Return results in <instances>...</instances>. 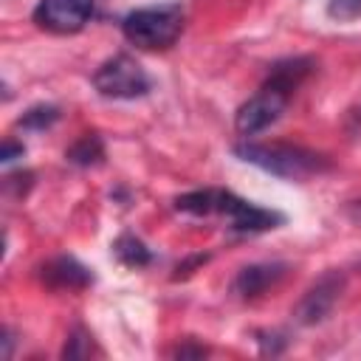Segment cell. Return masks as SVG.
Listing matches in <instances>:
<instances>
[{"instance_id": "14", "label": "cell", "mask_w": 361, "mask_h": 361, "mask_svg": "<svg viewBox=\"0 0 361 361\" xmlns=\"http://www.w3.org/2000/svg\"><path fill=\"white\" fill-rule=\"evenodd\" d=\"M87 353H90V336H87L85 327H76L71 333V338L65 341V347H62V358H82Z\"/></svg>"}, {"instance_id": "6", "label": "cell", "mask_w": 361, "mask_h": 361, "mask_svg": "<svg viewBox=\"0 0 361 361\" xmlns=\"http://www.w3.org/2000/svg\"><path fill=\"white\" fill-rule=\"evenodd\" d=\"M288 102H290V93H285V90H279V87L262 82L259 90H257L248 102H243V104L237 107V116H234L237 133H240L243 138H248V135H257V133L268 130L274 121H279V116L285 113Z\"/></svg>"}, {"instance_id": "21", "label": "cell", "mask_w": 361, "mask_h": 361, "mask_svg": "<svg viewBox=\"0 0 361 361\" xmlns=\"http://www.w3.org/2000/svg\"><path fill=\"white\" fill-rule=\"evenodd\" d=\"M11 344H14V338H11V330L6 327L3 330V358H11Z\"/></svg>"}, {"instance_id": "3", "label": "cell", "mask_w": 361, "mask_h": 361, "mask_svg": "<svg viewBox=\"0 0 361 361\" xmlns=\"http://www.w3.org/2000/svg\"><path fill=\"white\" fill-rule=\"evenodd\" d=\"M93 87L99 96L113 99V102H130V99H141L152 90V79L149 73L127 54H116L110 59H104L96 71H93Z\"/></svg>"}, {"instance_id": "12", "label": "cell", "mask_w": 361, "mask_h": 361, "mask_svg": "<svg viewBox=\"0 0 361 361\" xmlns=\"http://www.w3.org/2000/svg\"><path fill=\"white\" fill-rule=\"evenodd\" d=\"M59 107L56 104H34V107H28L20 118H17V127L20 130H28V133H42V130H48V127H54L56 121H59Z\"/></svg>"}, {"instance_id": "18", "label": "cell", "mask_w": 361, "mask_h": 361, "mask_svg": "<svg viewBox=\"0 0 361 361\" xmlns=\"http://www.w3.org/2000/svg\"><path fill=\"white\" fill-rule=\"evenodd\" d=\"M203 355H209V350H206L203 344H192V341L178 344V347L172 350V358H203Z\"/></svg>"}, {"instance_id": "4", "label": "cell", "mask_w": 361, "mask_h": 361, "mask_svg": "<svg viewBox=\"0 0 361 361\" xmlns=\"http://www.w3.org/2000/svg\"><path fill=\"white\" fill-rule=\"evenodd\" d=\"M344 288H347V274H344L341 268H327L316 282H310V288H307V290L302 293V299L296 302V307H293V322L302 324V327H316V324H322V322L333 313V307H336V302L341 299Z\"/></svg>"}, {"instance_id": "20", "label": "cell", "mask_w": 361, "mask_h": 361, "mask_svg": "<svg viewBox=\"0 0 361 361\" xmlns=\"http://www.w3.org/2000/svg\"><path fill=\"white\" fill-rule=\"evenodd\" d=\"M347 214H350V220H353V223H358V226H361V197H358V200H353V203L347 206Z\"/></svg>"}, {"instance_id": "16", "label": "cell", "mask_w": 361, "mask_h": 361, "mask_svg": "<svg viewBox=\"0 0 361 361\" xmlns=\"http://www.w3.org/2000/svg\"><path fill=\"white\" fill-rule=\"evenodd\" d=\"M31 183H34V175H31V172H14V175H8V178L3 180L6 192H14L17 197H23V195L31 189Z\"/></svg>"}, {"instance_id": "13", "label": "cell", "mask_w": 361, "mask_h": 361, "mask_svg": "<svg viewBox=\"0 0 361 361\" xmlns=\"http://www.w3.org/2000/svg\"><path fill=\"white\" fill-rule=\"evenodd\" d=\"M327 17L336 23H353L361 17V0H327Z\"/></svg>"}, {"instance_id": "10", "label": "cell", "mask_w": 361, "mask_h": 361, "mask_svg": "<svg viewBox=\"0 0 361 361\" xmlns=\"http://www.w3.org/2000/svg\"><path fill=\"white\" fill-rule=\"evenodd\" d=\"M65 161L73 164V166H82V169L99 166L104 161V141H102V135L99 133H85L73 147H68Z\"/></svg>"}, {"instance_id": "7", "label": "cell", "mask_w": 361, "mask_h": 361, "mask_svg": "<svg viewBox=\"0 0 361 361\" xmlns=\"http://www.w3.org/2000/svg\"><path fill=\"white\" fill-rule=\"evenodd\" d=\"M93 14V0H39L34 8V23L51 34H76L87 25Z\"/></svg>"}, {"instance_id": "8", "label": "cell", "mask_w": 361, "mask_h": 361, "mask_svg": "<svg viewBox=\"0 0 361 361\" xmlns=\"http://www.w3.org/2000/svg\"><path fill=\"white\" fill-rule=\"evenodd\" d=\"M39 279L51 290H85L93 285V271L71 254H59L39 265Z\"/></svg>"}, {"instance_id": "17", "label": "cell", "mask_w": 361, "mask_h": 361, "mask_svg": "<svg viewBox=\"0 0 361 361\" xmlns=\"http://www.w3.org/2000/svg\"><path fill=\"white\" fill-rule=\"evenodd\" d=\"M203 262H209V254H192V257H186L183 262H178V265H175L172 279H186V276H192Z\"/></svg>"}, {"instance_id": "15", "label": "cell", "mask_w": 361, "mask_h": 361, "mask_svg": "<svg viewBox=\"0 0 361 361\" xmlns=\"http://www.w3.org/2000/svg\"><path fill=\"white\" fill-rule=\"evenodd\" d=\"M257 341H259V350L262 353H271V355H276V353H282L288 347V336L279 333V330H259L257 333Z\"/></svg>"}, {"instance_id": "2", "label": "cell", "mask_w": 361, "mask_h": 361, "mask_svg": "<svg viewBox=\"0 0 361 361\" xmlns=\"http://www.w3.org/2000/svg\"><path fill=\"white\" fill-rule=\"evenodd\" d=\"M183 31V6L180 3H161L135 8L121 20V34L130 45L144 51L169 48Z\"/></svg>"}, {"instance_id": "11", "label": "cell", "mask_w": 361, "mask_h": 361, "mask_svg": "<svg viewBox=\"0 0 361 361\" xmlns=\"http://www.w3.org/2000/svg\"><path fill=\"white\" fill-rule=\"evenodd\" d=\"M113 257L121 262V265H127V268H144V265H149L155 257H152V251H149V245L141 240V237H135V234H121V237H116V243H113Z\"/></svg>"}, {"instance_id": "19", "label": "cell", "mask_w": 361, "mask_h": 361, "mask_svg": "<svg viewBox=\"0 0 361 361\" xmlns=\"http://www.w3.org/2000/svg\"><path fill=\"white\" fill-rule=\"evenodd\" d=\"M23 152H25V147H23V144H17L14 138H6V141H3V152H0V161H3V164H11V161L23 158Z\"/></svg>"}, {"instance_id": "5", "label": "cell", "mask_w": 361, "mask_h": 361, "mask_svg": "<svg viewBox=\"0 0 361 361\" xmlns=\"http://www.w3.org/2000/svg\"><path fill=\"white\" fill-rule=\"evenodd\" d=\"M220 217H226L228 228L237 231V234H262V231H271V228H279L285 223V214H279L276 209H265V206H257L228 189H220L217 195V212Z\"/></svg>"}, {"instance_id": "9", "label": "cell", "mask_w": 361, "mask_h": 361, "mask_svg": "<svg viewBox=\"0 0 361 361\" xmlns=\"http://www.w3.org/2000/svg\"><path fill=\"white\" fill-rule=\"evenodd\" d=\"M285 274H288L285 262H254V265H245V268L237 271V276L231 282V290L240 299H257L265 290H271Z\"/></svg>"}, {"instance_id": "1", "label": "cell", "mask_w": 361, "mask_h": 361, "mask_svg": "<svg viewBox=\"0 0 361 361\" xmlns=\"http://www.w3.org/2000/svg\"><path fill=\"white\" fill-rule=\"evenodd\" d=\"M231 152L245 161V164H254L259 166L262 172H271L276 178H285V180H307L313 175H324L333 169V161L316 149H307V147H299V144H282V141H274V144H254V141H240L231 147Z\"/></svg>"}]
</instances>
